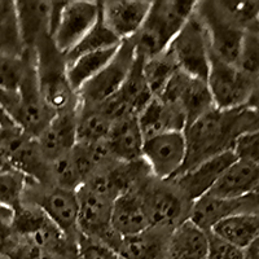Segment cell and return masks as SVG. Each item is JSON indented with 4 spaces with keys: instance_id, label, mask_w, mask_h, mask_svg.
Wrapping results in <instances>:
<instances>
[{
    "instance_id": "8",
    "label": "cell",
    "mask_w": 259,
    "mask_h": 259,
    "mask_svg": "<svg viewBox=\"0 0 259 259\" xmlns=\"http://www.w3.org/2000/svg\"><path fill=\"white\" fill-rule=\"evenodd\" d=\"M100 17V2L69 0L55 2V16L51 39L66 56L84 38Z\"/></svg>"
},
{
    "instance_id": "32",
    "label": "cell",
    "mask_w": 259,
    "mask_h": 259,
    "mask_svg": "<svg viewBox=\"0 0 259 259\" xmlns=\"http://www.w3.org/2000/svg\"><path fill=\"white\" fill-rule=\"evenodd\" d=\"M85 180L87 175L74 148L50 163V182L53 186L77 192Z\"/></svg>"
},
{
    "instance_id": "50",
    "label": "cell",
    "mask_w": 259,
    "mask_h": 259,
    "mask_svg": "<svg viewBox=\"0 0 259 259\" xmlns=\"http://www.w3.org/2000/svg\"><path fill=\"white\" fill-rule=\"evenodd\" d=\"M256 112H258V115H259V110H256Z\"/></svg>"
},
{
    "instance_id": "30",
    "label": "cell",
    "mask_w": 259,
    "mask_h": 259,
    "mask_svg": "<svg viewBox=\"0 0 259 259\" xmlns=\"http://www.w3.org/2000/svg\"><path fill=\"white\" fill-rule=\"evenodd\" d=\"M113 122L99 106L79 105L77 112V144H94L108 138Z\"/></svg>"
},
{
    "instance_id": "43",
    "label": "cell",
    "mask_w": 259,
    "mask_h": 259,
    "mask_svg": "<svg viewBox=\"0 0 259 259\" xmlns=\"http://www.w3.org/2000/svg\"><path fill=\"white\" fill-rule=\"evenodd\" d=\"M15 241L16 235L13 231V224L0 221V254L7 255Z\"/></svg>"
},
{
    "instance_id": "47",
    "label": "cell",
    "mask_w": 259,
    "mask_h": 259,
    "mask_svg": "<svg viewBox=\"0 0 259 259\" xmlns=\"http://www.w3.org/2000/svg\"><path fill=\"white\" fill-rule=\"evenodd\" d=\"M245 259H259V237L245 250Z\"/></svg>"
},
{
    "instance_id": "46",
    "label": "cell",
    "mask_w": 259,
    "mask_h": 259,
    "mask_svg": "<svg viewBox=\"0 0 259 259\" xmlns=\"http://www.w3.org/2000/svg\"><path fill=\"white\" fill-rule=\"evenodd\" d=\"M247 108L254 110H259V77L255 78L254 80V90L253 94H251L250 100L247 103Z\"/></svg>"
},
{
    "instance_id": "26",
    "label": "cell",
    "mask_w": 259,
    "mask_h": 259,
    "mask_svg": "<svg viewBox=\"0 0 259 259\" xmlns=\"http://www.w3.org/2000/svg\"><path fill=\"white\" fill-rule=\"evenodd\" d=\"M209 232L191 219L171 231L166 249V259H207Z\"/></svg>"
},
{
    "instance_id": "20",
    "label": "cell",
    "mask_w": 259,
    "mask_h": 259,
    "mask_svg": "<svg viewBox=\"0 0 259 259\" xmlns=\"http://www.w3.org/2000/svg\"><path fill=\"white\" fill-rule=\"evenodd\" d=\"M18 24L25 51L35 50L40 39L51 36L55 16V2L17 0Z\"/></svg>"
},
{
    "instance_id": "28",
    "label": "cell",
    "mask_w": 259,
    "mask_h": 259,
    "mask_svg": "<svg viewBox=\"0 0 259 259\" xmlns=\"http://www.w3.org/2000/svg\"><path fill=\"white\" fill-rule=\"evenodd\" d=\"M210 232L246 250L259 237V212H246L221 221Z\"/></svg>"
},
{
    "instance_id": "40",
    "label": "cell",
    "mask_w": 259,
    "mask_h": 259,
    "mask_svg": "<svg viewBox=\"0 0 259 259\" xmlns=\"http://www.w3.org/2000/svg\"><path fill=\"white\" fill-rule=\"evenodd\" d=\"M7 255L11 259H62L55 254L50 253V251L45 250V249H41V247L36 246L29 240L18 237L17 235H16L15 244L9 249Z\"/></svg>"
},
{
    "instance_id": "48",
    "label": "cell",
    "mask_w": 259,
    "mask_h": 259,
    "mask_svg": "<svg viewBox=\"0 0 259 259\" xmlns=\"http://www.w3.org/2000/svg\"><path fill=\"white\" fill-rule=\"evenodd\" d=\"M9 168H11V166H9L8 161H7L6 156H4L3 150H2V148H0V172L9 170Z\"/></svg>"
},
{
    "instance_id": "11",
    "label": "cell",
    "mask_w": 259,
    "mask_h": 259,
    "mask_svg": "<svg viewBox=\"0 0 259 259\" xmlns=\"http://www.w3.org/2000/svg\"><path fill=\"white\" fill-rule=\"evenodd\" d=\"M0 148L13 170L27 179L50 183V162L41 153L38 139L24 133L20 127L0 130Z\"/></svg>"
},
{
    "instance_id": "7",
    "label": "cell",
    "mask_w": 259,
    "mask_h": 259,
    "mask_svg": "<svg viewBox=\"0 0 259 259\" xmlns=\"http://www.w3.org/2000/svg\"><path fill=\"white\" fill-rule=\"evenodd\" d=\"M25 53L27 56L26 73L17 91L15 104L8 113L24 133L38 138L56 114L46 104L40 92L36 74L35 51L26 50Z\"/></svg>"
},
{
    "instance_id": "15",
    "label": "cell",
    "mask_w": 259,
    "mask_h": 259,
    "mask_svg": "<svg viewBox=\"0 0 259 259\" xmlns=\"http://www.w3.org/2000/svg\"><path fill=\"white\" fill-rule=\"evenodd\" d=\"M157 97L177 106L186 115L187 126L215 108L206 80L182 70L175 71L165 90Z\"/></svg>"
},
{
    "instance_id": "12",
    "label": "cell",
    "mask_w": 259,
    "mask_h": 259,
    "mask_svg": "<svg viewBox=\"0 0 259 259\" xmlns=\"http://www.w3.org/2000/svg\"><path fill=\"white\" fill-rule=\"evenodd\" d=\"M135 60L136 51L133 39L123 40L109 64L78 92L79 105H100L117 94L128 78Z\"/></svg>"
},
{
    "instance_id": "42",
    "label": "cell",
    "mask_w": 259,
    "mask_h": 259,
    "mask_svg": "<svg viewBox=\"0 0 259 259\" xmlns=\"http://www.w3.org/2000/svg\"><path fill=\"white\" fill-rule=\"evenodd\" d=\"M78 246H79V259H123L108 245L83 236L79 237Z\"/></svg>"
},
{
    "instance_id": "36",
    "label": "cell",
    "mask_w": 259,
    "mask_h": 259,
    "mask_svg": "<svg viewBox=\"0 0 259 259\" xmlns=\"http://www.w3.org/2000/svg\"><path fill=\"white\" fill-rule=\"evenodd\" d=\"M27 69V56L13 57L0 53V90L16 94Z\"/></svg>"
},
{
    "instance_id": "45",
    "label": "cell",
    "mask_w": 259,
    "mask_h": 259,
    "mask_svg": "<svg viewBox=\"0 0 259 259\" xmlns=\"http://www.w3.org/2000/svg\"><path fill=\"white\" fill-rule=\"evenodd\" d=\"M16 97H17V92H16V94H11V92L0 90V104L6 108L7 112H8V110L12 108L13 104H15Z\"/></svg>"
},
{
    "instance_id": "10",
    "label": "cell",
    "mask_w": 259,
    "mask_h": 259,
    "mask_svg": "<svg viewBox=\"0 0 259 259\" xmlns=\"http://www.w3.org/2000/svg\"><path fill=\"white\" fill-rule=\"evenodd\" d=\"M196 12L205 25L212 56L237 64L245 30L226 12L221 2H197Z\"/></svg>"
},
{
    "instance_id": "25",
    "label": "cell",
    "mask_w": 259,
    "mask_h": 259,
    "mask_svg": "<svg viewBox=\"0 0 259 259\" xmlns=\"http://www.w3.org/2000/svg\"><path fill=\"white\" fill-rule=\"evenodd\" d=\"M171 231L161 227H149L138 235L121 237L115 251L123 259H166Z\"/></svg>"
},
{
    "instance_id": "51",
    "label": "cell",
    "mask_w": 259,
    "mask_h": 259,
    "mask_svg": "<svg viewBox=\"0 0 259 259\" xmlns=\"http://www.w3.org/2000/svg\"><path fill=\"white\" fill-rule=\"evenodd\" d=\"M78 259H79V258H78Z\"/></svg>"
},
{
    "instance_id": "16",
    "label": "cell",
    "mask_w": 259,
    "mask_h": 259,
    "mask_svg": "<svg viewBox=\"0 0 259 259\" xmlns=\"http://www.w3.org/2000/svg\"><path fill=\"white\" fill-rule=\"evenodd\" d=\"M143 159L157 179L167 180L179 175L187 161L184 131L147 139L143 147Z\"/></svg>"
},
{
    "instance_id": "38",
    "label": "cell",
    "mask_w": 259,
    "mask_h": 259,
    "mask_svg": "<svg viewBox=\"0 0 259 259\" xmlns=\"http://www.w3.org/2000/svg\"><path fill=\"white\" fill-rule=\"evenodd\" d=\"M221 4L245 31L259 29V2H221Z\"/></svg>"
},
{
    "instance_id": "29",
    "label": "cell",
    "mask_w": 259,
    "mask_h": 259,
    "mask_svg": "<svg viewBox=\"0 0 259 259\" xmlns=\"http://www.w3.org/2000/svg\"><path fill=\"white\" fill-rule=\"evenodd\" d=\"M118 48L119 47L87 53L66 62V74L71 89L78 94L85 83L94 79L109 64Z\"/></svg>"
},
{
    "instance_id": "41",
    "label": "cell",
    "mask_w": 259,
    "mask_h": 259,
    "mask_svg": "<svg viewBox=\"0 0 259 259\" xmlns=\"http://www.w3.org/2000/svg\"><path fill=\"white\" fill-rule=\"evenodd\" d=\"M207 259H245V250L215 233L209 232Z\"/></svg>"
},
{
    "instance_id": "37",
    "label": "cell",
    "mask_w": 259,
    "mask_h": 259,
    "mask_svg": "<svg viewBox=\"0 0 259 259\" xmlns=\"http://www.w3.org/2000/svg\"><path fill=\"white\" fill-rule=\"evenodd\" d=\"M236 66L254 80L259 77V29L245 31Z\"/></svg>"
},
{
    "instance_id": "44",
    "label": "cell",
    "mask_w": 259,
    "mask_h": 259,
    "mask_svg": "<svg viewBox=\"0 0 259 259\" xmlns=\"http://www.w3.org/2000/svg\"><path fill=\"white\" fill-rule=\"evenodd\" d=\"M16 126H17V124L15 123L12 117L9 115V113L6 110V108L0 104V130L12 128V127H16Z\"/></svg>"
},
{
    "instance_id": "17",
    "label": "cell",
    "mask_w": 259,
    "mask_h": 259,
    "mask_svg": "<svg viewBox=\"0 0 259 259\" xmlns=\"http://www.w3.org/2000/svg\"><path fill=\"white\" fill-rule=\"evenodd\" d=\"M246 212H259V191L239 198H218L205 194L193 202L189 219L210 232L221 221Z\"/></svg>"
},
{
    "instance_id": "6",
    "label": "cell",
    "mask_w": 259,
    "mask_h": 259,
    "mask_svg": "<svg viewBox=\"0 0 259 259\" xmlns=\"http://www.w3.org/2000/svg\"><path fill=\"white\" fill-rule=\"evenodd\" d=\"M22 202L39 207L69 239L79 242L77 192L29 179Z\"/></svg>"
},
{
    "instance_id": "49",
    "label": "cell",
    "mask_w": 259,
    "mask_h": 259,
    "mask_svg": "<svg viewBox=\"0 0 259 259\" xmlns=\"http://www.w3.org/2000/svg\"><path fill=\"white\" fill-rule=\"evenodd\" d=\"M0 259H11L8 255H3V254H0Z\"/></svg>"
},
{
    "instance_id": "18",
    "label": "cell",
    "mask_w": 259,
    "mask_h": 259,
    "mask_svg": "<svg viewBox=\"0 0 259 259\" xmlns=\"http://www.w3.org/2000/svg\"><path fill=\"white\" fill-rule=\"evenodd\" d=\"M152 2L148 0H105L100 2L104 24L121 41L138 34L149 13Z\"/></svg>"
},
{
    "instance_id": "19",
    "label": "cell",
    "mask_w": 259,
    "mask_h": 259,
    "mask_svg": "<svg viewBox=\"0 0 259 259\" xmlns=\"http://www.w3.org/2000/svg\"><path fill=\"white\" fill-rule=\"evenodd\" d=\"M236 159L237 157L233 153V150H227L177 175L172 178V180L183 194L193 203L194 201L209 193L226 168Z\"/></svg>"
},
{
    "instance_id": "1",
    "label": "cell",
    "mask_w": 259,
    "mask_h": 259,
    "mask_svg": "<svg viewBox=\"0 0 259 259\" xmlns=\"http://www.w3.org/2000/svg\"><path fill=\"white\" fill-rule=\"evenodd\" d=\"M255 128H259L258 112L247 106L232 110L217 108L209 110L184 130L187 161L182 172L231 150L235 140L241 134Z\"/></svg>"
},
{
    "instance_id": "14",
    "label": "cell",
    "mask_w": 259,
    "mask_h": 259,
    "mask_svg": "<svg viewBox=\"0 0 259 259\" xmlns=\"http://www.w3.org/2000/svg\"><path fill=\"white\" fill-rule=\"evenodd\" d=\"M77 198L78 228L80 236L103 242L115 250L121 236L113 231L110 224L114 201L103 197L85 186L78 189Z\"/></svg>"
},
{
    "instance_id": "23",
    "label": "cell",
    "mask_w": 259,
    "mask_h": 259,
    "mask_svg": "<svg viewBox=\"0 0 259 259\" xmlns=\"http://www.w3.org/2000/svg\"><path fill=\"white\" fill-rule=\"evenodd\" d=\"M259 191V166L236 159L226 168L207 194L218 198H239Z\"/></svg>"
},
{
    "instance_id": "4",
    "label": "cell",
    "mask_w": 259,
    "mask_h": 259,
    "mask_svg": "<svg viewBox=\"0 0 259 259\" xmlns=\"http://www.w3.org/2000/svg\"><path fill=\"white\" fill-rule=\"evenodd\" d=\"M13 231L18 237L62 259L79 258V246L70 240L39 207L21 203L15 210Z\"/></svg>"
},
{
    "instance_id": "39",
    "label": "cell",
    "mask_w": 259,
    "mask_h": 259,
    "mask_svg": "<svg viewBox=\"0 0 259 259\" xmlns=\"http://www.w3.org/2000/svg\"><path fill=\"white\" fill-rule=\"evenodd\" d=\"M236 157L259 166V128L241 134L232 147Z\"/></svg>"
},
{
    "instance_id": "35",
    "label": "cell",
    "mask_w": 259,
    "mask_h": 259,
    "mask_svg": "<svg viewBox=\"0 0 259 259\" xmlns=\"http://www.w3.org/2000/svg\"><path fill=\"white\" fill-rule=\"evenodd\" d=\"M27 180L24 174L13 168L0 172V205L17 209L22 203Z\"/></svg>"
},
{
    "instance_id": "21",
    "label": "cell",
    "mask_w": 259,
    "mask_h": 259,
    "mask_svg": "<svg viewBox=\"0 0 259 259\" xmlns=\"http://www.w3.org/2000/svg\"><path fill=\"white\" fill-rule=\"evenodd\" d=\"M77 112L71 110L56 114L36 138L41 153L50 163L69 153L77 145Z\"/></svg>"
},
{
    "instance_id": "9",
    "label": "cell",
    "mask_w": 259,
    "mask_h": 259,
    "mask_svg": "<svg viewBox=\"0 0 259 259\" xmlns=\"http://www.w3.org/2000/svg\"><path fill=\"white\" fill-rule=\"evenodd\" d=\"M166 51L179 70L207 80L211 51L205 25L196 9Z\"/></svg>"
},
{
    "instance_id": "34",
    "label": "cell",
    "mask_w": 259,
    "mask_h": 259,
    "mask_svg": "<svg viewBox=\"0 0 259 259\" xmlns=\"http://www.w3.org/2000/svg\"><path fill=\"white\" fill-rule=\"evenodd\" d=\"M177 70L179 69L167 51L152 59H144L143 61V73H144L148 87L154 97L162 94L168 80Z\"/></svg>"
},
{
    "instance_id": "33",
    "label": "cell",
    "mask_w": 259,
    "mask_h": 259,
    "mask_svg": "<svg viewBox=\"0 0 259 259\" xmlns=\"http://www.w3.org/2000/svg\"><path fill=\"white\" fill-rule=\"evenodd\" d=\"M122 41L117 38V36L108 29L105 24H104L103 18L100 17L97 20L96 25L91 29V31L82 39L77 45V47L65 56V61L69 62L71 60L77 59V57L82 56V55H87V53L99 52V51L110 50V48H117L121 46Z\"/></svg>"
},
{
    "instance_id": "31",
    "label": "cell",
    "mask_w": 259,
    "mask_h": 259,
    "mask_svg": "<svg viewBox=\"0 0 259 259\" xmlns=\"http://www.w3.org/2000/svg\"><path fill=\"white\" fill-rule=\"evenodd\" d=\"M0 53L13 57L25 55L15 0H0Z\"/></svg>"
},
{
    "instance_id": "5",
    "label": "cell",
    "mask_w": 259,
    "mask_h": 259,
    "mask_svg": "<svg viewBox=\"0 0 259 259\" xmlns=\"http://www.w3.org/2000/svg\"><path fill=\"white\" fill-rule=\"evenodd\" d=\"M140 194L150 227L174 230L191 217L193 203L183 194L172 179L150 177L140 188Z\"/></svg>"
},
{
    "instance_id": "24",
    "label": "cell",
    "mask_w": 259,
    "mask_h": 259,
    "mask_svg": "<svg viewBox=\"0 0 259 259\" xmlns=\"http://www.w3.org/2000/svg\"><path fill=\"white\" fill-rule=\"evenodd\" d=\"M110 224L113 231L121 237L138 235L149 228L150 223L145 214L140 188L126 192L115 198Z\"/></svg>"
},
{
    "instance_id": "27",
    "label": "cell",
    "mask_w": 259,
    "mask_h": 259,
    "mask_svg": "<svg viewBox=\"0 0 259 259\" xmlns=\"http://www.w3.org/2000/svg\"><path fill=\"white\" fill-rule=\"evenodd\" d=\"M106 140L118 161L133 162L143 158L145 140L136 114H128L113 122Z\"/></svg>"
},
{
    "instance_id": "3",
    "label": "cell",
    "mask_w": 259,
    "mask_h": 259,
    "mask_svg": "<svg viewBox=\"0 0 259 259\" xmlns=\"http://www.w3.org/2000/svg\"><path fill=\"white\" fill-rule=\"evenodd\" d=\"M34 51L39 87L50 109L55 114L78 110L79 97L69 83L65 56L55 47L51 36L40 39Z\"/></svg>"
},
{
    "instance_id": "2",
    "label": "cell",
    "mask_w": 259,
    "mask_h": 259,
    "mask_svg": "<svg viewBox=\"0 0 259 259\" xmlns=\"http://www.w3.org/2000/svg\"><path fill=\"white\" fill-rule=\"evenodd\" d=\"M194 0H156L133 41L136 55L152 59L165 52L194 12Z\"/></svg>"
},
{
    "instance_id": "13",
    "label": "cell",
    "mask_w": 259,
    "mask_h": 259,
    "mask_svg": "<svg viewBox=\"0 0 259 259\" xmlns=\"http://www.w3.org/2000/svg\"><path fill=\"white\" fill-rule=\"evenodd\" d=\"M207 85L217 109L232 110L244 108L250 100L254 79L236 65L228 64L211 55Z\"/></svg>"
},
{
    "instance_id": "22",
    "label": "cell",
    "mask_w": 259,
    "mask_h": 259,
    "mask_svg": "<svg viewBox=\"0 0 259 259\" xmlns=\"http://www.w3.org/2000/svg\"><path fill=\"white\" fill-rule=\"evenodd\" d=\"M138 121L144 140L162 134L184 131L187 127L186 115L161 97H153L144 106L138 114Z\"/></svg>"
}]
</instances>
